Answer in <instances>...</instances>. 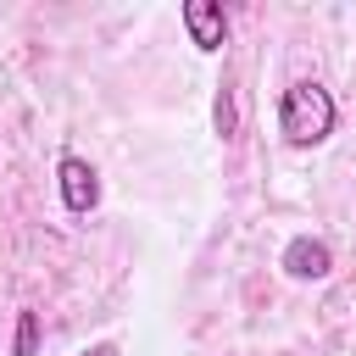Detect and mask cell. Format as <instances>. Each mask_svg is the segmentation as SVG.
<instances>
[{
    "label": "cell",
    "instance_id": "4",
    "mask_svg": "<svg viewBox=\"0 0 356 356\" xmlns=\"http://www.w3.org/2000/svg\"><path fill=\"white\" fill-rule=\"evenodd\" d=\"M284 273H289V278H328V273H334V250H328L323 239L300 234V239L284 245Z\"/></svg>",
    "mask_w": 356,
    "mask_h": 356
},
{
    "label": "cell",
    "instance_id": "3",
    "mask_svg": "<svg viewBox=\"0 0 356 356\" xmlns=\"http://www.w3.org/2000/svg\"><path fill=\"white\" fill-rule=\"evenodd\" d=\"M184 28H189V39L206 50V56H217L222 44H228V17H222V6L217 0H184Z\"/></svg>",
    "mask_w": 356,
    "mask_h": 356
},
{
    "label": "cell",
    "instance_id": "2",
    "mask_svg": "<svg viewBox=\"0 0 356 356\" xmlns=\"http://www.w3.org/2000/svg\"><path fill=\"white\" fill-rule=\"evenodd\" d=\"M56 184H61V206H67L72 217L95 211V200H100V172H95L83 156H61V167H56Z\"/></svg>",
    "mask_w": 356,
    "mask_h": 356
},
{
    "label": "cell",
    "instance_id": "1",
    "mask_svg": "<svg viewBox=\"0 0 356 356\" xmlns=\"http://www.w3.org/2000/svg\"><path fill=\"white\" fill-rule=\"evenodd\" d=\"M334 95L317 83V78H300V83H289L284 89V100H278V134L295 145V150H312V145H323L328 134H334Z\"/></svg>",
    "mask_w": 356,
    "mask_h": 356
},
{
    "label": "cell",
    "instance_id": "6",
    "mask_svg": "<svg viewBox=\"0 0 356 356\" xmlns=\"http://www.w3.org/2000/svg\"><path fill=\"white\" fill-rule=\"evenodd\" d=\"M33 345H39V317L22 312L17 317V356H33Z\"/></svg>",
    "mask_w": 356,
    "mask_h": 356
},
{
    "label": "cell",
    "instance_id": "5",
    "mask_svg": "<svg viewBox=\"0 0 356 356\" xmlns=\"http://www.w3.org/2000/svg\"><path fill=\"white\" fill-rule=\"evenodd\" d=\"M234 128H239V111H234V83L222 78V89H217V134H222V139H234Z\"/></svg>",
    "mask_w": 356,
    "mask_h": 356
},
{
    "label": "cell",
    "instance_id": "7",
    "mask_svg": "<svg viewBox=\"0 0 356 356\" xmlns=\"http://www.w3.org/2000/svg\"><path fill=\"white\" fill-rule=\"evenodd\" d=\"M83 356H117V350H111V345H95V350H83Z\"/></svg>",
    "mask_w": 356,
    "mask_h": 356
}]
</instances>
